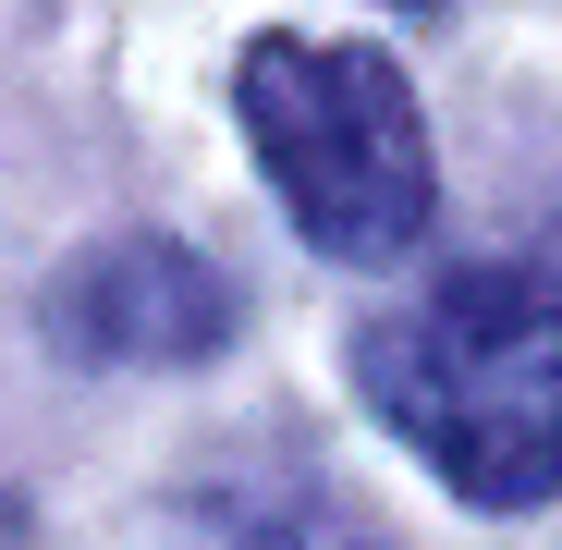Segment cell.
Instances as JSON below:
<instances>
[{
  "label": "cell",
  "mask_w": 562,
  "mask_h": 550,
  "mask_svg": "<svg viewBox=\"0 0 562 550\" xmlns=\"http://www.w3.org/2000/svg\"><path fill=\"white\" fill-rule=\"evenodd\" d=\"M367 404L477 502L526 514L562 490V269H452L367 330Z\"/></svg>",
  "instance_id": "cell-1"
},
{
  "label": "cell",
  "mask_w": 562,
  "mask_h": 550,
  "mask_svg": "<svg viewBox=\"0 0 562 550\" xmlns=\"http://www.w3.org/2000/svg\"><path fill=\"white\" fill-rule=\"evenodd\" d=\"M233 111L281 183V209L318 257L380 269L428 233L440 209V171H428V111L416 86L380 49H342V37H257L233 61Z\"/></svg>",
  "instance_id": "cell-2"
},
{
  "label": "cell",
  "mask_w": 562,
  "mask_h": 550,
  "mask_svg": "<svg viewBox=\"0 0 562 550\" xmlns=\"http://www.w3.org/2000/svg\"><path fill=\"white\" fill-rule=\"evenodd\" d=\"M61 318H74L86 355H209V343L233 330V294H221L183 245H111V257L74 269Z\"/></svg>",
  "instance_id": "cell-3"
}]
</instances>
